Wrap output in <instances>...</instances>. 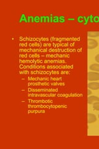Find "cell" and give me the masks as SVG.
Listing matches in <instances>:
<instances>
[{
    "label": "cell",
    "instance_id": "7a4b0ae2",
    "mask_svg": "<svg viewBox=\"0 0 99 149\" xmlns=\"http://www.w3.org/2000/svg\"><path fill=\"white\" fill-rule=\"evenodd\" d=\"M87 45H88V47H87L88 49L91 50V49H95L97 47H98V42L96 40L92 39H89L87 40Z\"/></svg>",
    "mask_w": 99,
    "mask_h": 149
},
{
    "label": "cell",
    "instance_id": "8992f818",
    "mask_svg": "<svg viewBox=\"0 0 99 149\" xmlns=\"http://www.w3.org/2000/svg\"><path fill=\"white\" fill-rule=\"evenodd\" d=\"M87 36L89 37H99V31H91L87 32Z\"/></svg>",
    "mask_w": 99,
    "mask_h": 149
},
{
    "label": "cell",
    "instance_id": "6da1fadb",
    "mask_svg": "<svg viewBox=\"0 0 99 149\" xmlns=\"http://www.w3.org/2000/svg\"><path fill=\"white\" fill-rule=\"evenodd\" d=\"M88 80L91 81L99 80V73L93 72H88Z\"/></svg>",
    "mask_w": 99,
    "mask_h": 149
},
{
    "label": "cell",
    "instance_id": "3957f363",
    "mask_svg": "<svg viewBox=\"0 0 99 149\" xmlns=\"http://www.w3.org/2000/svg\"><path fill=\"white\" fill-rule=\"evenodd\" d=\"M89 89L93 90H97L99 89V83L97 82H91L88 84Z\"/></svg>",
    "mask_w": 99,
    "mask_h": 149
},
{
    "label": "cell",
    "instance_id": "277c9868",
    "mask_svg": "<svg viewBox=\"0 0 99 149\" xmlns=\"http://www.w3.org/2000/svg\"><path fill=\"white\" fill-rule=\"evenodd\" d=\"M87 100L88 103L91 104L93 103H95V102H99V97L96 96H91L87 97Z\"/></svg>",
    "mask_w": 99,
    "mask_h": 149
},
{
    "label": "cell",
    "instance_id": "9c48e42d",
    "mask_svg": "<svg viewBox=\"0 0 99 149\" xmlns=\"http://www.w3.org/2000/svg\"><path fill=\"white\" fill-rule=\"evenodd\" d=\"M95 60H96V61L97 62L99 63V54H97V55L96 56V57H95Z\"/></svg>",
    "mask_w": 99,
    "mask_h": 149
},
{
    "label": "cell",
    "instance_id": "52a82bcc",
    "mask_svg": "<svg viewBox=\"0 0 99 149\" xmlns=\"http://www.w3.org/2000/svg\"><path fill=\"white\" fill-rule=\"evenodd\" d=\"M90 70L94 72H99V64L98 63H94L92 64L90 67H89Z\"/></svg>",
    "mask_w": 99,
    "mask_h": 149
},
{
    "label": "cell",
    "instance_id": "ba28073f",
    "mask_svg": "<svg viewBox=\"0 0 99 149\" xmlns=\"http://www.w3.org/2000/svg\"><path fill=\"white\" fill-rule=\"evenodd\" d=\"M93 108L96 111H99V102H95V103L93 104Z\"/></svg>",
    "mask_w": 99,
    "mask_h": 149
},
{
    "label": "cell",
    "instance_id": "5b68a950",
    "mask_svg": "<svg viewBox=\"0 0 99 149\" xmlns=\"http://www.w3.org/2000/svg\"><path fill=\"white\" fill-rule=\"evenodd\" d=\"M97 120V118L96 115L93 114H88V123L92 124L95 123Z\"/></svg>",
    "mask_w": 99,
    "mask_h": 149
},
{
    "label": "cell",
    "instance_id": "30bf717a",
    "mask_svg": "<svg viewBox=\"0 0 99 149\" xmlns=\"http://www.w3.org/2000/svg\"><path fill=\"white\" fill-rule=\"evenodd\" d=\"M92 94V91H91V90H88V95L89 96L90 95H91Z\"/></svg>",
    "mask_w": 99,
    "mask_h": 149
},
{
    "label": "cell",
    "instance_id": "8fae6325",
    "mask_svg": "<svg viewBox=\"0 0 99 149\" xmlns=\"http://www.w3.org/2000/svg\"><path fill=\"white\" fill-rule=\"evenodd\" d=\"M98 118H99V114H98Z\"/></svg>",
    "mask_w": 99,
    "mask_h": 149
}]
</instances>
